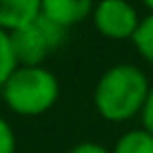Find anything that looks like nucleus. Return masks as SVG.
I'll use <instances>...</instances> for the list:
<instances>
[{
	"label": "nucleus",
	"instance_id": "obj_8",
	"mask_svg": "<svg viewBox=\"0 0 153 153\" xmlns=\"http://www.w3.org/2000/svg\"><path fill=\"white\" fill-rule=\"evenodd\" d=\"M134 51L138 53V57L153 67V13H147L145 17H140V23L134 32V36L130 38Z\"/></svg>",
	"mask_w": 153,
	"mask_h": 153
},
{
	"label": "nucleus",
	"instance_id": "obj_13",
	"mask_svg": "<svg viewBox=\"0 0 153 153\" xmlns=\"http://www.w3.org/2000/svg\"><path fill=\"white\" fill-rule=\"evenodd\" d=\"M140 2H143V7H145L149 13H153V0H140Z\"/></svg>",
	"mask_w": 153,
	"mask_h": 153
},
{
	"label": "nucleus",
	"instance_id": "obj_7",
	"mask_svg": "<svg viewBox=\"0 0 153 153\" xmlns=\"http://www.w3.org/2000/svg\"><path fill=\"white\" fill-rule=\"evenodd\" d=\"M111 153H153V134L143 126L130 128L117 136Z\"/></svg>",
	"mask_w": 153,
	"mask_h": 153
},
{
	"label": "nucleus",
	"instance_id": "obj_2",
	"mask_svg": "<svg viewBox=\"0 0 153 153\" xmlns=\"http://www.w3.org/2000/svg\"><path fill=\"white\" fill-rule=\"evenodd\" d=\"M0 88L7 109L21 117L44 115L61 94L59 78L46 65H19Z\"/></svg>",
	"mask_w": 153,
	"mask_h": 153
},
{
	"label": "nucleus",
	"instance_id": "obj_12",
	"mask_svg": "<svg viewBox=\"0 0 153 153\" xmlns=\"http://www.w3.org/2000/svg\"><path fill=\"white\" fill-rule=\"evenodd\" d=\"M140 122H143V128L149 130L153 134V86H151V92H149V99L143 107V113H140Z\"/></svg>",
	"mask_w": 153,
	"mask_h": 153
},
{
	"label": "nucleus",
	"instance_id": "obj_5",
	"mask_svg": "<svg viewBox=\"0 0 153 153\" xmlns=\"http://www.w3.org/2000/svg\"><path fill=\"white\" fill-rule=\"evenodd\" d=\"M97 0H40V15L65 30L86 21Z\"/></svg>",
	"mask_w": 153,
	"mask_h": 153
},
{
	"label": "nucleus",
	"instance_id": "obj_9",
	"mask_svg": "<svg viewBox=\"0 0 153 153\" xmlns=\"http://www.w3.org/2000/svg\"><path fill=\"white\" fill-rule=\"evenodd\" d=\"M19 67L15 48H13V38L11 32L0 27V86L7 82V78Z\"/></svg>",
	"mask_w": 153,
	"mask_h": 153
},
{
	"label": "nucleus",
	"instance_id": "obj_10",
	"mask_svg": "<svg viewBox=\"0 0 153 153\" xmlns=\"http://www.w3.org/2000/svg\"><path fill=\"white\" fill-rule=\"evenodd\" d=\"M0 153H17V134L13 124L0 115Z\"/></svg>",
	"mask_w": 153,
	"mask_h": 153
},
{
	"label": "nucleus",
	"instance_id": "obj_4",
	"mask_svg": "<svg viewBox=\"0 0 153 153\" xmlns=\"http://www.w3.org/2000/svg\"><path fill=\"white\" fill-rule=\"evenodd\" d=\"M90 21L99 36L113 42L130 40L140 23V15L130 0H97Z\"/></svg>",
	"mask_w": 153,
	"mask_h": 153
},
{
	"label": "nucleus",
	"instance_id": "obj_6",
	"mask_svg": "<svg viewBox=\"0 0 153 153\" xmlns=\"http://www.w3.org/2000/svg\"><path fill=\"white\" fill-rule=\"evenodd\" d=\"M40 17V0H0V27L15 32Z\"/></svg>",
	"mask_w": 153,
	"mask_h": 153
},
{
	"label": "nucleus",
	"instance_id": "obj_11",
	"mask_svg": "<svg viewBox=\"0 0 153 153\" xmlns=\"http://www.w3.org/2000/svg\"><path fill=\"white\" fill-rule=\"evenodd\" d=\"M65 153H111V147L99 143V140H80L71 145Z\"/></svg>",
	"mask_w": 153,
	"mask_h": 153
},
{
	"label": "nucleus",
	"instance_id": "obj_1",
	"mask_svg": "<svg viewBox=\"0 0 153 153\" xmlns=\"http://www.w3.org/2000/svg\"><path fill=\"white\" fill-rule=\"evenodd\" d=\"M151 86L149 76L138 65L115 63L99 76L92 88V107L105 122L126 124L140 117Z\"/></svg>",
	"mask_w": 153,
	"mask_h": 153
},
{
	"label": "nucleus",
	"instance_id": "obj_3",
	"mask_svg": "<svg viewBox=\"0 0 153 153\" xmlns=\"http://www.w3.org/2000/svg\"><path fill=\"white\" fill-rule=\"evenodd\" d=\"M67 32L69 30L44 19L42 15L32 23L11 32L19 65H44V61L65 44Z\"/></svg>",
	"mask_w": 153,
	"mask_h": 153
}]
</instances>
